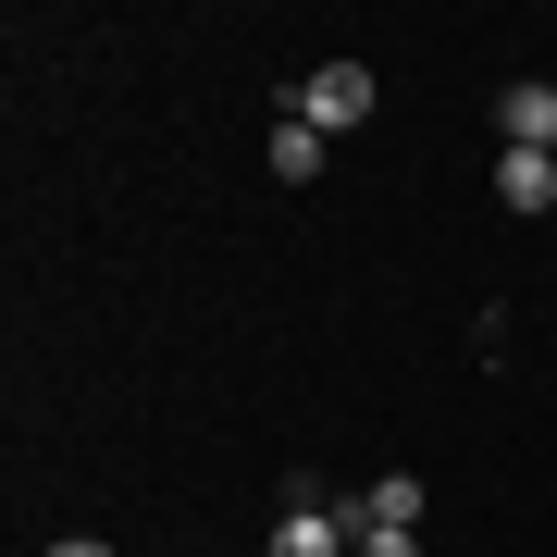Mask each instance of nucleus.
<instances>
[{
    "label": "nucleus",
    "instance_id": "nucleus-1",
    "mask_svg": "<svg viewBox=\"0 0 557 557\" xmlns=\"http://www.w3.org/2000/svg\"><path fill=\"white\" fill-rule=\"evenodd\" d=\"M372 100H384V87H372V62H310V75H298V100H285V112L335 137V124H359Z\"/></svg>",
    "mask_w": 557,
    "mask_h": 557
},
{
    "label": "nucleus",
    "instance_id": "nucleus-2",
    "mask_svg": "<svg viewBox=\"0 0 557 557\" xmlns=\"http://www.w3.org/2000/svg\"><path fill=\"white\" fill-rule=\"evenodd\" d=\"M359 545V508H285L273 520V557H347Z\"/></svg>",
    "mask_w": 557,
    "mask_h": 557
},
{
    "label": "nucleus",
    "instance_id": "nucleus-3",
    "mask_svg": "<svg viewBox=\"0 0 557 557\" xmlns=\"http://www.w3.org/2000/svg\"><path fill=\"white\" fill-rule=\"evenodd\" d=\"M496 199H508L520 223L557 211V149H508V161H496Z\"/></svg>",
    "mask_w": 557,
    "mask_h": 557
},
{
    "label": "nucleus",
    "instance_id": "nucleus-4",
    "mask_svg": "<svg viewBox=\"0 0 557 557\" xmlns=\"http://www.w3.org/2000/svg\"><path fill=\"white\" fill-rule=\"evenodd\" d=\"M496 124H508V149H557V87H545V75H520L508 100H496Z\"/></svg>",
    "mask_w": 557,
    "mask_h": 557
},
{
    "label": "nucleus",
    "instance_id": "nucleus-5",
    "mask_svg": "<svg viewBox=\"0 0 557 557\" xmlns=\"http://www.w3.org/2000/svg\"><path fill=\"white\" fill-rule=\"evenodd\" d=\"M359 533H421V471H384L359 496Z\"/></svg>",
    "mask_w": 557,
    "mask_h": 557
},
{
    "label": "nucleus",
    "instance_id": "nucleus-6",
    "mask_svg": "<svg viewBox=\"0 0 557 557\" xmlns=\"http://www.w3.org/2000/svg\"><path fill=\"white\" fill-rule=\"evenodd\" d=\"M273 174H285V186H310V174H322V124H298V112L273 124Z\"/></svg>",
    "mask_w": 557,
    "mask_h": 557
},
{
    "label": "nucleus",
    "instance_id": "nucleus-7",
    "mask_svg": "<svg viewBox=\"0 0 557 557\" xmlns=\"http://www.w3.org/2000/svg\"><path fill=\"white\" fill-rule=\"evenodd\" d=\"M359 557H421V533H359Z\"/></svg>",
    "mask_w": 557,
    "mask_h": 557
},
{
    "label": "nucleus",
    "instance_id": "nucleus-8",
    "mask_svg": "<svg viewBox=\"0 0 557 557\" xmlns=\"http://www.w3.org/2000/svg\"><path fill=\"white\" fill-rule=\"evenodd\" d=\"M50 557H112V545H100V533H62V545H50Z\"/></svg>",
    "mask_w": 557,
    "mask_h": 557
}]
</instances>
